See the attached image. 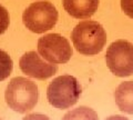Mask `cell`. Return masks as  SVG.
Here are the masks:
<instances>
[{
    "label": "cell",
    "instance_id": "obj_1",
    "mask_svg": "<svg viewBox=\"0 0 133 120\" xmlns=\"http://www.w3.org/2000/svg\"><path fill=\"white\" fill-rule=\"evenodd\" d=\"M71 40L77 51L81 55L94 56L104 48L106 32L98 21L83 20L72 30Z\"/></svg>",
    "mask_w": 133,
    "mask_h": 120
},
{
    "label": "cell",
    "instance_id": "obj_2",
    "mask_svg": "<svg viewBox=\"0 0 133 120\" xmlns=\"http://www.w3.org/2000/svg\"><path fill=\"white\" fill-rule=\"evenodd\" d=\"M39 91L36 82L24 77H16L7 86L5 99L10 109L19 114L32 110L38 102Z\"/></svg>",
    "mask_w": 133,
    "mask_h": 120
},
{
    "label": "cell",
    "instance_id": "obj_3",
    "mask_svg": "<svg viewBox=\"0 0 133 120\" xmlns=\"http://www.w3.org/2000/svg\"><path fill=\"white\" fill-rule=\"evenodd\" d=\"M81 85L77 78L69 74L57 77L47 89V98L57 109H69L77 103L81 95Z\"/></svg>",
    "mask_w": 133,
    "mask_h": 120
},
{
    "label": "cell",
    "instance_id": "obj_4",
    "mask_svg": "<svg viewBox=\"0 0 133 120\" xmlns=\"http://www.w3.org/2000/svg\"><path fill=\"white\" fill-rule=\"evenodd\" d=\"M26 28L35 33H43L52 29L58 21V10L46 0L32 2L22 13Z\"/></svg>",
    "mask_w": 133,
    "mask_h": 120
},
{
    "label": "cell",
    "instance_id": "obj_5",
    "mask_svg": "<svg viewBox=\"0 0 133 120\" xmlns=\"http://www.w3.org/2000/svg\"><path fill=\"white\" fill-rule=\"evenodd\" d=\"M105 62L115 76H131L133 73V44L123 39L112 42L106 50Z\"/></svg>",
    "mask_w": 133,
    "mask_h": 120
},
{
    "label": "cell",
    "instance_id": "obj_6",
    "mask_svg": "<svg viewBox=\"0 0 133 120\" xmlns=\"http://www.w3.org/2000/svg\"><path fill=\"white\" fill-rule=\"evenodd\" d=\"M38 52L48 62L60 65L68 62L73 50L69 40L59 33H48L38 40Z\"/></svg>",
    "mask_w": 133,
    "mask_h": 120
},
{
    "label": "cell",
    "instance_id": "obj_7",
    "mask_svg": "<svg viewBox=\"0 0 133 120\" xmlns=\"http://www.w3.org/2000/svg\"><path fill=\"white\" fill-rule=\"evenodd\" d=\"M19 67L21 71L28 77L44 80L52 77L58 71V65L48 62L39 55V52L29 51L21 56L19 60Z\"/></svg>",
    "mask_w": 133,
    "mask_h": 120
},
{
    "label": "cell",
    "instance_id": "obj_8",
    "mask_svg": "<svg viewBox=\"0 0 133 120\" xmlns=\"http://www.w3.org/2000/svg\"><path fill=\"white\" fill-rule=\"evenodd\" d=\"M63 8L77 19H89L98 10L100 0H62Z\"/></svg>",
    "mask_w": 133,
    "mask_h": 120
},
{
    "label": "cell",
    "instance_id": "obj_9",
    "mask_svg": "<svg viewBox=\"0 0 133 120\" xmlns=\"http://www.w3.org/2000/svg\"><path fill=\"white\" fill-rule=\"evenodd\" d=\"M114 99L119 109L133 115V81H124L117 88Z\"/></svg>",
    "mask_w": 133,
    "mask_h": 120
},
{
    "label": "cell",
    "instance_id": "obj_10",
    "mask_svg": "<svg viewBox=\"0 0 133 120\" xmlns=\"http://www.w3.org/2000/svg\"><path fill=\"white\" fill-rule=\"evenodd\" d=\"M62 120H99L98 114L88 107H79L64 115Z\"/></svg>",
    "mask_w": 133,
    "mask_h": 120
},
{
    "label": "cell",
    "instance_id": "obj_11",
    "mask_svg": "<svg viewBox=\"0 0 133 120\" xmlns=\"http://www.w3.org/2000/svg\"><path fill=\"white\" fill-rule=\"evenodd\" d=\"M13 68V62L6 51L0 49V81L7 79Z\"/></svg>",
    "mask_w": 133,
    "mask_h": 120
},
{
    "label": "cell",
    "instance_id": "obj_12",
    "mask_svg": "<svg viewBox=\"0 0 133 120\" xmlns=\"http://www.w3.org/2000/svg\"><path fill=\"white\" fill-rule=\"evenodd\" d=\"M9 22H10L9 12L7 11L5 7H2L0 5V35H2V33L8 29Z\"/></svg>",
    "mask_w": 133,
    "mask_h": 120
},
{
    "label": "cell",
    "instance_id": "obj_13",
    "mask_svg": "<svg viewBox=\"0 0 133 120\" xmlns=\"http://www.w3.org/2000/svg\"><path fill=\"white\" fill-rule=\"evenodd\" d=\"M122 11L133 19V0H121Z\"/></svg>",
    "mask_w": 133,
    "mask_h": 120
}]
</instances>
